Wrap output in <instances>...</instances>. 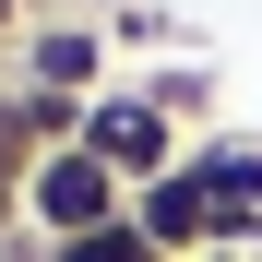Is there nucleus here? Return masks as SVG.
<instances>
[{"instance_id": "nucleus-9", "label": "nucleus", "mask_w": 262, "mask_h": 262, "mask_svg": "<svg viewBox=\"0 0 262 262\" xmlns=\"http://www.w3.org/2000/svg\"><path fill=\"white\" fill-rule=\"evenodd\" d=\"M0 238H24V191L12 179H0Z\"/></svg>"}, {"instance_id": "nucleus-4", "label": "nucleus", "mask_w": 262, "mask_h": 262, "mask_svg": "<svg viewBox=\"0 0 262 262\" xmlns=\"http://www.w3.org/2000/svg\"><path fill=\"white\" fill-rule=\"evenodd\" d=\"M191 179H203V214H214V250H250L262 238V131H191Z\"/></svg>"}, {"instance_id": "nucleus-2", "label": "nucleus", "mask_w": 262, "mask_h": 262, "mask_svg": "<svg viewBox=\"0 0 262 262\" xmlns=\"http://www.w3.org/2000/svg\"><path fill=\"white\" fill-rule=\"evenodd\" d=\"M72 143H83V155H107L119 179L143 191V179H167V167L191 155V131L167 119V107L143 96V83H107V96H83V131H72Z\"/></svg>"}, {"instance_id": "nucleus-6", "label": "nucleus", "mask_w": 262, "mask_h": 262, "mask_svg": "<svg viewBox=\"0 0 262 262\" xmlns=\"http://www.w3.org/2000/svg\"><path fill=\"white\" fill-rule=\"evenodd\" d=\"M48 262H167L143 227H131V214H119V227H83V238H48Z\"/></svg>"}, {"instance_id": "nucleus-7", "label": "nucleus", "mask_w": 262, "mask_h": 262, "mask_svg": "<svg viewBox=\"0 0 262 262\" xmlns=\"http://www.w3.org/2000/svg\"><path fill=\"white\" fill-rule=\"evenodd\" d=\"M143 96H155L167 119H179V131H191V119L214 107V72H191V60H179V72H143Z\"/></svg>"}, {"instance_id": "nucleus-8", "label": "nucleus", "mask_w": 262, "mask_h": 262, "mask_svg": "<svg viewBox=\"0 0 262 262\" xmlns=\"http://www.w3.org/2000/svg\"><path fill=\"white\" fill-rule=\"evenodd\" d=\"M24 24H36V0H0V48H12V36H24Z\"/></svg>"}, {"instance_id": "nucleus-1", "label": "nucleus", "mask_w": 262, "mask_h": 262, "mask_svg": "<svg viewBox=\"0 0 262 262\" xmlns=\"http://www.w3.org/2000/svg\"><path fill=\"white\" fill-rule=\"evenodd\" d=\"M131 214V179L107 155H83V143H48L24 167V238L48 250V238H83V227H119Z\"/></svg>"}, {"instance_id": "nucleus-3", "label": "nucleus", "mask_w": 262, "mask_h": 262, "mask_svg": "<svg viewBox=\"0 0 262 262\" xmlns=\"http://www.w3.org/2000/svg\"><path fill=\"white\" fill-rule=\"evenodd\" d=\"M12 48H24V72L12 83H36V96H107V83H119V48H107V24L96 12H60V0H36V24L12 36Z\"/></svg>"}, {"instance_id": "nucleus-5", "label": "nucleus", "mask_w": 262, "mask_h": 262, "mask_svg": "<svg viewBox=\"0 0 262 262\" xmlns=\"http://www.w3.org/2000/svg\"><path fill=\"white\" fill-rule=\"evenodd\" d=\"M131 227H143L167 262L214 250V214H203V179H191V167H167V179H143V191H131Z\"/></svg>"}]
</instances>
